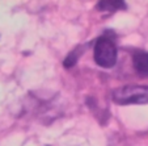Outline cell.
<instances>
[{
  "label": "cell",
  "instance_id": "obj_1",
  "mask_svg": "<svg viewBox=\"0 0 148 146\" xmlns=\"http://www.w3.org/2000/svg\"><path fill=\"white\" fill-rule=\"evenodd\" d=\"M95 61L103 69H112L117 63L118 49L114 39L108 36H101L95 44Z\"/></svg>",
  "mask_w": 148,
  "mask_h": 146
},
{
  "label": "cell",
  "instance_id": "obj_4",
  "mask_svg": "<svg viewBox=\"0 0 148 146\" xmlns=\"http://www.w3.org/2000/svg\"><path fill=\"white\" fill-rule=\"evenodd\" d=\"M126 3L121 0H105V1H98L97 9L102 12H115L119 9H125Z\"/></svg>",
  "mask_w": 148,
  "mask_h": 146
},
{
  "label": "cell",
  "instance_id": "obj_2",
  "mask_svg": "<svg viewBox=\"0 0 148 146\" xmlns=\"http://www.w3.org/2000/svg\"><path fill=\"white\" fill-rule=\"evenodd\" d=\"M113 101L119 105L129 104H147L148 103V86L131 84L117 88L113 91Z\"/></svg>",
  "mask_w": 148,
  "mask_h": 146
},
{
  "label": "cell",
  "instance_id": "obj_5",
  "mask_svg": "<svg viewBox=\"0 0 148 146\" xmlns=\"http://www.w3.org/2000/svg\"><path fill=\"white\" fill-rule=\"evenodd\" d=\"M84 50H85V49H83L81 46H77L75 50L71 51V53L64 58V61H63V65H64V67H67V69L73 67V66L76 65V62H77L79 57L81 55V53H83Z\"/></svg>",
  "mask_w": 148,
  "mask_h": 146
},
{
  "label": "cell",
  "instance_id": "obj_3",
  "mask_svg": "<svg viewBox=\"0 0 148 146\" xmlns=\"http://www.w3.org/2000/svg\"><path fill=\"white\" fill-rule=\"evenodd\" d=\"M132 63L139 75L148 76V51L136 50L132 55Z\"/></svg>",
  "mask_w": 148,
  "mask_h": 146
}]
</instances>
